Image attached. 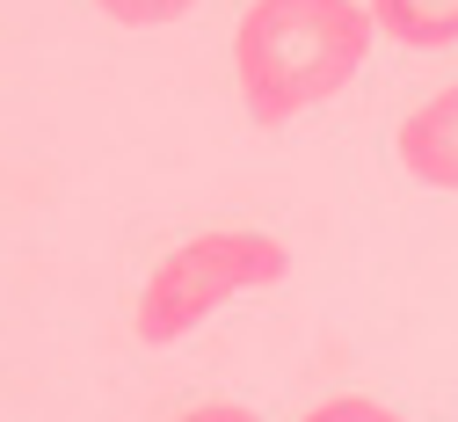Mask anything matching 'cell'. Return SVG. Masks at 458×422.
Listing matches in <instances>:
<instances>
[{
    "label": "cell",
    "mask_w": 458,
    "mask_h": 422,
    "mask_svg": "<svg viewBox=\"0 0 458 422\" xmlns=\"http://www.w3.org/2000/svg\"><path fill=\"white\" fill-rule=\"evenodd\" d=\"M364 0H255L233 30V73L255 125H292L364 73L371 51Z\"/></svg>",
    "instance_id": "6da1fadb"
},
{
    "label": "cell",
    "mask_w": 458,
    "mask_h": 422,
    "mask_svg": "<svg viewBox=\"0 0 458 422\" xmlns=\"http://www.w3.org/2000/svg\"><path fill=\"white\" fill-rule=\"evenodd\" d=\"M306 422H400L386 400H364V393H335L320 408H306Z\"/></svg>",
    "instance_id": "8992f818"
},
{
    "label": "cell",
    "mask_w": 458,
    "mask_h": 422,
    "mask_svg": "<svg viewBox=\"0 0 458 422\" xmlns=\"http://www.w3.org/2000/svg\"><path fill=\"white\" fill-rule=\"evenodd\" d=\"M371 30L408 51H444L458 44V0H371Z\"/></svg>",
    "instance_id": "277c9868"
},
{
    "label": "cell",
    "mask_w": 458,
    "mask_h": 422,
    "mask_svg": "<svg viewBox=\"0 0 458 422\" xmlns=\"http://www.w3.org/2000/svg\"><path fill=\"white\" fill-rule=\"evenodd\" d=\"M292 277V248L276 233H248V226H218V233H190L182 248H167L153 263V277L139 284L131 328L139 342H182L190 328H204L225 298L262 291Z\"/></svg>",
    "instance_id": "7a4b0ae2"
},
{
    "label": "cell",
    "mask_w": 458,
    "mask_h": 422,
    "mask_svg": "<svg viewBox=\"0 0 458 422\" xmlns=\"http://www.w3.org/2000/svg\"><path fill=\"white\" fill-rule=\"evenodd\" d=\"M175 422H262V415H248V408H233V400H211V408H190V415H175Z\"/></svg>",
    "instance_id": "52a82bcc"
},
{
    "label": "cell",
    "mask_w": 458,
    "mask_h": 422,
    "mask_svg": "<svg viewBox=\"0 0 458 422\" xmlns=\"http://www.w3.org/2000/svg\"><path fill=\"white\" fill-rule=\"evenodd\" d=\"M393 153H400V168H408L422 190H458V88H444L422 109L400 116Z\"/></svg>",
    "instance_id": "3957f363"
},
{
    "label": "cell",
    "mask_w": 458,
    "mask_h": 422,
    "mask_svg": "<svg viewBox=\"0 0 458 422\" xmlns=\"http://www.w3.org/2000/svg\"><path fill=\"white\" fill-rule=\"evenodd\" d=\"M95 8H102L109 22H124V30H153V22H175V15H190L197 0H95Z\"/></svg>",
    "instance_id": "5b68a950"
}]
</instances>
